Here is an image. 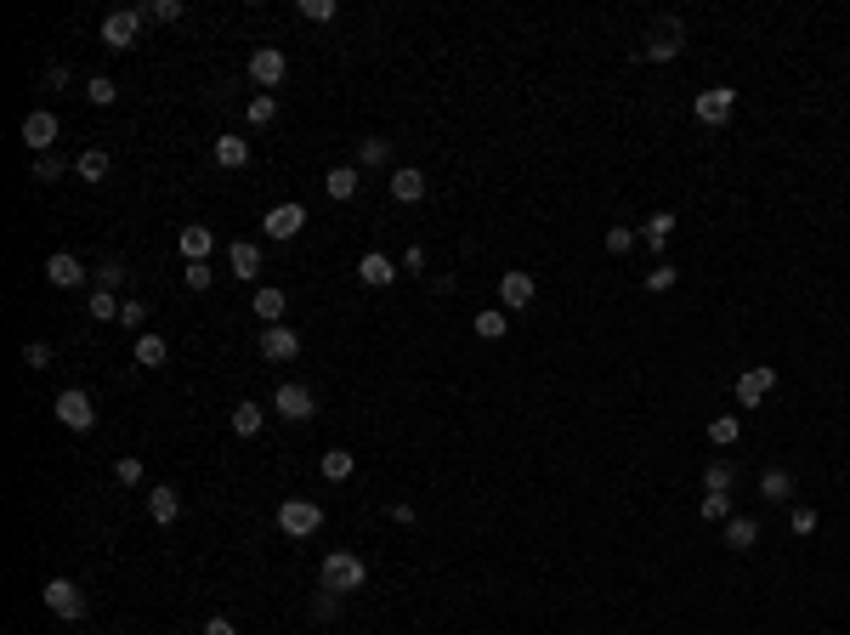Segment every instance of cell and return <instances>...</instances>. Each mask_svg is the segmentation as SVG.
<instances>
[{
    "label": "cell",
    "instance_id": "46",
    "mask_svg": "<svg viewBox=\"0 0 850 635\" xmlns=\"http://www.w3.org/2000/svg\"><path fill=\"white\" fill-rule=\"evenodd\" d=\"M119 284H125V267L119 261H102L97 267V289H119Z\"/></svg>",
    "mask_w": 850,
    "mask_h": 635
},
{
    "label": "cell",
    "instance_id": "37",
    "mask_svg": "<svg viewBox=\"0 0 850 635\" xmlns=\"http://www.w3.org/2000/svg\"><path fill=\"white\" fill-rule=\"evenodd\" d=\"M142 17H154V24H176V17H182V0H147Z\"/></svg>",
    "mask_w": 850,
    "mask_h": 635
},
{
    "label": "cell",
    "instance_id": "34",
    "mask_svg": "<svg viewBox=\"0 0 850 635\" xmlns=\"http://www.w3.org/2000/svg\"><path fill=\"white\" fill-rule=\"evenodd\" d=\"M324 477H329V482H346V477H352V449H329V454H324Z\"/></svg>",
    "mask_w": 850,
    "mask_h": 635
},
{
    "label": "cell",
    "instance_id": "5",
    "mask_svg": "<svg viewBox=\"0 0 850 635\" xmlns=\"http://www.w3.org/2000/svg\"><path fill=\"white\" fill-rule=\"evenodd\" d=\"M284 74H289V57H284L279 46H255V57H250V80H255V86L272 91Z\"/></svg>",
    "mask_w": 850,
    "mask_h": 635
},
{
    "label": "cell",
    "instance_id": "18",
    "mask_svg": "<svg viewBox=\"0 0 850 635\" xmlns=\"http://www.w3.org/2000/svg\"><path fill=\"white\" fill-rule=\"evenodd\" d=\"M227 267H232V279H261V250H255L250 239L227 244Z\"/></svg>",
    "mask_w": 850,
    "mask_h": 635
},
{
    "label": "cell",
    "instance_id": "7",
    "mask_svg": "<svg viewBox=\"0 0 850 635\" xmlns=\"http://www.w3.org/2000/svg\"><path fill=\"white\" fill-rule=\"evenodd\" d=\"M732 109H737V91H732V86L697 91V102H692V114L704 119V125H726V119H732Z\"/></svg>",
    "mask_w": 850,
    "mask_h": 635
},
{
    "label": "cell",
    "instance_id": "31",
    "mask_svg": "<svg viewBox=\"0 0 850 635\" xmlns=\"http://www.w3.org/2000/svg\"><path fill=\"white\" fill-rule=\"evenodd\" d=\"M760 494L771 499V505H782V499H794V477H789V471H765V477H760Z\"/></svg>",
    "mask_w": 850,
    "mask_h": 635
},
{
    "label": "cell",
    "instance_id": "15",
    "mask_svg": "<svg viewBox=\"0 0 850 635\" xmlns=\"http://www.w3.org/2000/svg\"><path fill=\"white\" fill-rule=\"evenodd\" d=\"M680 34H686V29H680V17H664V24H652L647 57H657V62H664V57H675V52H680Z\"/></svg>",
    "mask_w": 850,
    "mask_h": 635
},
{
    "label": "cell",
    "instance_id": "25",
    "mask_svg": "<svg viewBox=\"0 0 850 635\" xmlns=\"http://www.w3.org/2000/svg\"><path fill=\"white\" fill-rule=\"evenodd\" d=\"M131 357H137L142 369H159L165 357H170V341H165V335H137V352Z\"/></svg>",
    "mask_w": 850,
    "mask_h": 635
},
{
    "label": "cell",
    "instance_id": "3",
    "mask_svg": "<svg viewBox=\"0 0 850 635\" xmlns=\"http://www.w3.org/2000/svg\"><path fill=\"white\" fill-rule=\"evenodd\" d=\"M279 527H284L289 539H312L317 527H324V511H317L312 499H284L279 505Z\"/></svg>",
    "mask_w": 850,
    "mask_h": 635
},
{
    "label": "cell",
    "instance_id": "49",
    "mask_svg": "<svg viewBox=\"0 0 850 635\" xmlns=\"http://www.w3.org/2000/svg\"><path fill=\"white\" fill-rule=\"evenodd\" d=\"M24 364H29V369H46V364H52V346H46V341H29V346H24Z\"/></svg>",
    "mask_w": 850,
    "mask_h": 635
},
{
    "label": "cell",
    "instance_id": "35",
    "mask_svg": "<svg viewBox=\"0 0 850 635\" xmlns=\"http://www.w3.org/2000/svg\"><path fill=\"white\" fill-rule=\"evenodd\" d=\"M85 97H91V102H97V109H109V102L119 97V86H114V80H109V74H91V80H85Z\"/></svg>",
    "mask_w": 850,
    "mask_h": 635
},
{
    "label": "cell",
    "instance_id": "45",
    "mask_svg": "<svg viewBox=\"0 0 850 635\" xmlns=\"http://www.w3.org/2000/svg\"><path fill=\"white\" fill-rule=\"evenodd\" d=\"M57 176H62V159L57 154H40L34 159V182H57Z\"/></svg>",
    "mask_w": 850,
    "mask_h": 635
},
{
    "label": "cell",
    "instance_id": "6",
    "mask_svg": "<svg viewBox=\"0 0 850 635\" xmlns=\"http://www.w3.org/2000/svg\"><path fill=\"white\" fill-rule=\"evenodd\" d=\"M272 409H279L284 420H312V414H317V403H312V392L301 386V380H284V386L272 392Z\"/></svg>",
    "mask_w": 850,
    "mask_h": 635
},
{
    "label": "cell",
    "instance_id": "9",
    "mask_svg": "<svg viewBox=\"0 0 850 635\" xmlns=\"http://www.w3.org/2000/svg\"><path fill=\"white\" fill-rule=\"evenodd\" d=\"M57 420H62L69 431H91V426H97V409H91V397L74 386V392H62V397H57Z\"/></svg>",
    "mask_w": 850,
    "mask_h": 635
},
{
    "label": "cell",
    "instance_id": "4",
    "mask_svg": "<svg viewBox=\"0 0 850 635\" xmlns=\"http://www.w3.org/2000/svg\"><path fill=\"white\" fill-rule=\"evenodd\" d=\"M771 392H777V369L771 364H754V369L737 374V409H760V397H771Z\"/></svg>",
    "mask_w": 850,
    "mask_h": 635
},
{
    "label": "cell",
    "instance_id": "23",
    "mask_svg": "<svg viewBox=\"0 0 850 635\" xmlns=\"http://www.w3.org/2000/svg\"><path fill=\"white\" fill-rule=\"evenodd\" d=\"M720 539H726V550H749L760 539V522L754 517H726V534H720Z\"/></svg>",
    "mask_w": 850,
    "mask_h": 635
},
{
    "label": "cell",
    "instance_id": "33",
    "mask_svg": "<svg viewBox=\"0 0 850 635\" xmlns=\"http://www.w3.org/2000/svg\"><path fill=\"white\" fill-rule=\"evenodd\" d=\"M669 232H675V216H669V210H657V216L647 222V232H641V239H647L652 250H664V244H669Z\"/></svg>",
    "mask_w": 850,
    "mask_h": 635
},
{
    "label": "cell",
    "instance_id": "47",
    "mask_svg": "<svg viewBox=\"0 0 850 635\" xmlns=\"http://www.w3.org/2000/svg\"><path fill=\"white\" fill-rule=\"evenodd\" d=\"M142 318H147V301H137V295H131V301L119 307V324H125V329H142Z\"/></svg>",
    "mask_w": 850,
    "mask_h": 635
},
{
    "label": "cell",
    "instance_id": "1",
    "mask_svg": "<svg viewBox=\"0 0 850 635\" xmlns=\"http://www.w3.org/2000/svg\"><path fill=\"white\" fill-rule=\"evenodd\" d=\"M317 579H324V590H335V596H352V590H364L369 567H364V556H352V550H329L324 567H317Z\"/></svg>",
    "mask_w": 850,
    "mask_h": 635
},
{
    "label": "cell",
    "instance_id": "28",
    "mask_svg": "<svg viewBox=\"0 0 850 635\" xmlns=\"http://www.w3.org/2000/svg\"><path fill=\"white\" fill-rule=\"evenodd\" d=\"M261 420H267L261 403H239V409H232V431H239V437H261Z\"/></svg>",
    "mask_w": 850,
    "mask_h": 635
},
{
    "label": "cell",
    "instance_id": "44",
    "mask_svg": "<svg viewBox=\"0 0 850 635\" xmlns=\"http://www.w3.org/2000/svg\"><path fill=\"white\" fill-rule=\"evenodd\" d=\"M114 477L125 482V488H137V482H142V460H137V454H125V460L114 465Z\"/></svg>",
    "mask_w": 850,
    "mask_h": 635
},
{
    "label": "cell",
    "instance_id": "50",
    "mask_svg": "<svg viewBox=\"0 0 850 635\" xmlns=\"http://www.w3.org/2000/svg\"><path fill=\"white\" fill-rule=\"evenodd\" d=\"M312 612H317V619H335V612H340V596H335V590H324V596L312 602Z\"/></svg>",
    "mask_w": 850,
    "mask_h": 635
},
{
    "label": "cell",
    "instance_id": "29",
    "mask_svg": "<svg viewBox=\"0 0 850 635\" xmlns=\"http://www.w3.org/2000/svg\"><path fill=\"white\" fill-rule=\"evenodd\" d=\"M737 437H742V420L737 414H714L709 420V442H714V449H732Z\"/></svg>",
    "mask_w": 850,
    "mask_h": 635
},
{
    "label": "cell",
    "instance_id": "10",
    "mask_svg": "<svg viewBox=\"0 0 850 635\" xmlns=\"http://www.w3.org/2000/svg\"><path fill=\"white\" fill-rule=\"evenodd\" d=\"M261 357H267V364H289V357H301V335L284 329V324H267L261 329Z\"/></svg>",
    "mask_w": 850,
    "mask_h": 635
},
{
    "label": "cell",
    "instance_id": "51",
    "mask_svg": "<svg viewBox=\"0 0 850 635\" xmlns=\"http://www.w3.org/2000/svg\"><path fill=\"white\" fill-rule=\"evenodd\" d=\"M204 635H239V630H232V619H210V624H204Z\"/></svg>",
    "mask_w": 850,
    "mask_h": 635
},
{
    "label": "cell",
    "instance_id": "19",
    "mask_svg": "<svg viewBox=\"0 0 850 635\" xmlns=\"http://www.w3.org/2000/svg\"><path fill=\"white\" fill-rule=\"evenodd\" d=\"M176 250H182L187 261H210V250H216V232H210V227H199V222H194V227H182V239H176Z\"/></svg>",
    "mask_w": 850,
    "mask_h": 635
},
{
    "label": "cell",
    "instance_id": "12",
    "mask_svg": "<svg viewBox=\"0 0 850 635\" xmlns=\"http://www.w3.org/2000/svg\"><path fill=\"white\" fill-rule=\"evenodd\" d=\"M24 142H29L34 159L52 154V142H57V114H52V109H34V114L24 119Z\"/></svg>",
    "mask_w": 850,
    "mask_h": 635
},
{
    "label": "cell",
    "instance_id": "41",
    "mask_svg": "<svg viewBox=\"0 0 850 635\" xmlns=\"http://www.w3.org/2000/svg\"><path fill=\"white\" fill-rule=\"evenodd\" d=\"M272 119H279V102H272V97L261 91V97L250 102V125H272Z\"/></svg>",
    "mask_w": 850,
    "mask_h": 635
},
{
    "label": "cell",
    "instance_id": "14",
    "mask_svg": "<svg viewBox=\"0 0 850 635\" xmlns=\"http://www.w3.org/2000/svg\"><path fill=\"white\" fill-rule=\"evenodd\" d=\"M46 279H52L57 289H80L85 279H91V272L80 267V256H69V250H57V256L46 261Z\"/></svg>",
    "mask_w": 850,
    "mask_h": 635
},
{
    "label": "cell",
    "instance_id": "8",
    "mask_svg": "<svg viewBox=\"0 0 850 635\" xmlns=\"http://www.w3.org/2000/svg\"><path fill=\"white\" fill-rule=\"evenodd\" d=\"M46 607L57 612V619H85V590L74 579H52L46 584Z\"/></svg>",
    "mask_w": 850,
    "mask_h": 635
},
{
    "label": "cell",
    "instance_id": "42",
    "mask_svg": "<svg viewBox=\"0 0 850 635\" xmlns=\"http://www.w3.org/2000/svg\"><path fill=\"white\" fill-rule=\"evenodd\" d=\"M182 279H187V289H210V279H216V272H210V261H187Z\"/></svg>",
    "mask_w": 850,
    "mask_h": 635
},
{
    "label": "cell",
    "instance_id": "43",
    "mask_svg": "<svg viewBox=\"0 0 850 635\" xmlns=\"http://www.w3.org/2000/svg\"><path fill=\"white\" fill-rule=\"evenodd\" d=\"M647 289H652V295H664V289H675V267H669V261H657V267L647 272Z\"/></svg>",
    "mask_w": 850,
    "mask_h": 635
},
{
    "label": "cell",
    "instance_id": "20",
    "mask_svg": "<svg viewBox=\"0 0 850 635\" xmlns=\"http://www.w3.org/2000/svg\"><path fill=\"white\" fill-rule=\"evenodd\" d=\"M216 165L222 171H244L250 165V142L244 137H216Z\"/></svg>",
    "mask_w": 850,
    "mask_h": 635
},
{
    "label": "cell",
    "instance_id": "21",
    "mask_svg": "<svg viewBox=\"0 0 850 635\" xmlns=\"http://www.w3.org/2000/svg\"><path fill=\"white\" fill-rule=\"evenodd\" d=\"M109 171H114V159L102 154V147H85V154L74 159V176H80V182H102Z\"/></svg>",
    "mask_w": 850,
    "mask_h": 635
},
{
    "label": "cell",
    "instance_id": "30",
    "mask_svg": "<svg viewBox=\"0 0 850 635\" xmlns=\"http://www.w3.org/2000/svg\"><path fill=\"white\" fill-rule=\"evenodd\" d=\"M85 312H91L97 324H119V301H114V289H91V301H85Z\"/></svg>",
    "mask_w": 850,
    "mask_h": 635
},
{
    "label": "cell",
    "instance_id": "16",
    "mask_svg": "<svg viewBox=\"0 0 850 635\" xmlns=\"http://www.w3.org/2000/svg\"><path fill=\"white\" fill-rule=\"evenodd\" d=\"M392 199H397V204H420V199H425V171H414V165H397V171H392Z\"/></svg>",
    "mask_w": 850,
    "mask_h": 635
},
{
    "label": "cell",
    "instance_id": "22",
    "mask_svg": "<svg viewBox=\"0 0 850 635\" xmlns=\"http://www.w3.org/2000/svg\"><path fill=\"white\" fill-rule=\"evenodd\" d=\"M250 307H255V318H261V324H279V318H284V307H289V301H284V289H272V284H261V289H255V301H250Z\"/></svg>",
    "mask_w": 850,
    "mask_h": 635
},
{
    "label": "cell",
    "instance_id": "36",
    "mask_svg": "<svg viewBox=\"0 0 850 635\" xmlns=\"http://www.w3.org/2000/svg\"><path fill=\"white\" fill-rule=\"evenodd\" d=\"M697 517H704V522H726L732 517V494H709L704 505H697Z\"/></svg>",
    "mask_w": 850,
    "mask_h": 635
},
{
    "label": "cell",
    "instance_id": "38",
    "mask_svg": "<svg viewBox=\"0 0 850 635\" xmlns=\"http://www.w3.org/2000/svg\"><path fill=\"white\" fill-rule=\"evenodd\" d=\"M295 12H301L307 24H329V17H335L340 6H335V0H301V6H295Z\"/></svg>",
    "mask_w": 850,
    "mask_h": 635
},
{
    "label": "cell",
    "instance_id": "39",
    "mask_svg": "<svg viewBox=\"0 0 850 635\" xmlns=\"http://www.w3.org/2000/svg\"><path fill=\"white\" fill-rule=\"evenodd\" d=\"M817 522H822V517L811 511V505H794V517H789V527H794L799 539H811V534H817Z\"/></svg>",
    "mask_w": 850,
    "mask_h": 635
},
{
    "label": "cell",
    "instance_id": "2",
    "mask_svg": "<svg viewBox=\"0 0 850 635\" xmlns=\"http://www.w3.org/2000/svg\"><path fill=\"white\" fill-rule=\"evenodd\" d=\"M137 34H142V6H125V12L102 17V46H109V52H131Z\"/></svg>",
    "mask_w": 850,
    "mask_h": 635
},
{
    "label": "cell",
    "instance_id": "27",
    "mask_svg": "<svg viewBox=\"0 0 850 635\" xmlns=\"http://www.w3.org/2000/svg\"><path fill=\"white\" fill-rule=\"evenodd\" d=\"M505 329H510V312L505 307H482L477 312V335H482V341H499Z\"/></svg>",
    "mask_w": 850,
    "mask_h": 635
},
{
    "label": "cell",
    "instance_id": "13",
    "mask_svg": "<svg viewBox=\"0 0 850 635\" xmlns=\"http://www.w3.org/2000/svg\"><path fill=\"white\" fill-rule=\"evenodd\" d=\"M261 227H267V239H279V244H284V239H295V232L307 227V204H272Z\"/></svg>",
    "mask_w": 850,
    "mask_h": 635
},
{
    "label": "cell",
    "instance_id": "26",
    "mask_svg": "<svg viewBox=\"0 0 850 635\" xmlns=\"http://www.w3.org/2000/svg\"><path fill=\"white\" fill-rule=\"evenodd\" d=\"M147 517H154V522H165V527L176 522V517H182V499H176V488H154V494H147Z\"/></svg>",
    "mask_w": 850,
    "mask_h": 635
},
{
    "label": "cell",
    "instance_id": "40",
    "mask_svg": "<svg viewBox=\"0 0 850 635\" xmlns=\"http://www.w3.org/2000/svg\"><path fill=\"white\" fill-rule=\"evenodd\" d=\"M635 250V232L629 227H607V256H629Z\"/></svg>",
    "mask_w": 850,
    "mask_h": 635
},
{
    "label": "cell",
    "instance_id": "11",
    "mask_svg": "<svg viewBox=\"0 0 850 635\" xmlns=\"http://www.w3.org/2000/svg\"><path fill=\"white\" fill-rule=\"evenodd\" d=\"M534 295H539L534 272H505V279H499V301H505V312H527V307H534Z\"/></svg>",
    "mask_w": 850,
    "mask_h": 635
},
{
    "label": "cell",
    "instance_id": "48",
    "mask_svg": "<svg viewBox=\"0 0 850 635\" xmlns=\"http://www.w3.org/2000/svg\"><path fill=\"white\" fill-rule=\"evenodd\" d=\"M386 154H392L386 137H364V165H386Z\"/></svg>",
    "mask_w": 850,
    "mask_h": 635
},
{
    "label": "cell",
    "instance_id": "17",
    "mask_svg": "<svg viewBox=\"0 0 850 635\" xmlns=\"http://www.w3.org/2000/svg\"><path fill=\"white\" fill-rule=\"evenodd\" d=\"M357 279H364L369 289H386V284L397 279V261H392V256H380V250H369V256L357 261Z\"/></svg>",
    "mask_w": 850,
    "mask_h": 635
},
{
    "label": "cell",
    "instance_id": "32",
    "mask_svg": "<svg viewBox=\"0 0 850 635\" xmlns=\"http://www.w3.org/2000/svg\"><path fill=\"white\" fill-rule=\"evenodd\" d=\"M732 482H737V471H732V460H714L709 471H704V488H709V494H732Z\"/></svg>",
    "mask_w": 850,
    "mask_h": 635
},
{
    "label": "cell",
    "instance_id": "24",
    "mask_svg": "<svg viewBox=\"0 0 850 635\" xmlns=\"http://www.w3.org/2000/svg\"><path fill=\"white\" fill-rule=\"evenodd\" d=\"M357 182H364V176H357V165H335V171L324 176V194H329V199H352Z\"/></svg>",
    "mask_w": 850,
    "mask_h": 635
}]
</instances>
